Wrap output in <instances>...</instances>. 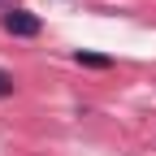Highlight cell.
Listing matches in <instances>:
<instances>
[{"instance_id":"1","label":"cell","mask_w":156,"mask_h":156,"mask_svg":"<svg viewBox=\"0 0 156 156\" xmlns=\"http://www.w3.org/2000/svg\"><path fill=\"white\" fill-rule=\"evenodd\" d=\"M0 26H5L13 39H35L39 30H44V22L30 13V9H5V17H0Z\"/></svg>"},{"instance_id":"2","label":"cell","mask_w":156,"mask_h":156,"mask_svg":"<svg viewBox=\"0 0 156 156\" xmlns=\"http://www.w3.org/2000/svg\"><path fill=\"white\" fill-rule=\"evenodd\" d=\"M74 61H78V65H87V69H108V65H113V56H104V52H78Z\"/></svg>"},{"instance_id":"3","label":"cell","mask_w":156,"mask_h":156,"mask_svg":"<svg viewBox=\"0 0 156 156\" xmlns=\"http://www.w3.org/2000/svg\"><path fill=\"white\" fill-rule=\"evenodd\" d=\"M5 95H13V74L0 69V100H5Z\"/></svg>"},{"instance_id":"4","label":"cell","mask_w":156,"mask_h":156,"mask_svg":"<svg viewBox=\"0 0 156 156\" xmlns=\"http://www.w3.org/2000/svg\"><path fill=\"white\" fill-rule=\"evenodd\" d=\"M0 5H9V9H13V0H0Z\"/></svg>"}]
</instances>
